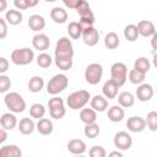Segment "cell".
<instances>
[{
  "instance_id": "cell-1",
  "label": "cell",
  "mask_w": 157,
  "mask_h": 157,
  "mask_svg": "<svg viewBox=\"0 0 157 157\" xmlns=\"http://www.w3.org/2000/svg\"><path fill=\"white\" fill-rule=\"evenodd\" d=\"M90 101H91L90 92L86 90H78V91H75L71 94H69V97L66 99V104L70 109L77 110V109H82Z\"/></svg>"
},
{
  "instance_id": "cell-2",
  "label": "cell",
  "mask_w": 157,
  "mask_h": 157,
  "mask_svg": "<svg viewBox=\"0 0 157 157\" xmlns=\"http://www.w3.org/2000/svg\"><path fill=\"white\" fill-rule=\"evenodd\" d=\"M4 103L12 113H22L26 109V101L17 92H9L4 96Z\"/></svg>"
},
{
  "instance_id": "cell-3",
  "label": "cell",
  "mask_w": 157,
  "mask_h": 157,
  "mask_svg": "<svg viewBox=\"0 0 157 157\" xmlns=\"http://www.w3.org/2000/svg\"><path fill=\"white\" fill-rule=\"evenodd\" d=\"M54 55L56 59H72L74 58V47L72 42L67 37H61L58 39Z\"/></svg>"
},
{
  "instance_id": "cell-4",
  "label": "cell",
  "mask_w": 157,
  "mask_h": 157,
  "mask_svg": "<svg viewBox=\"0 0 157 157\" xmlns=\"http://www.w3.org/2000/svg\"><path fill=\"white\" fill-rule=\"evenodd\" d=\"M69 85V78L64 74H56L54 75L47 83V92L52 96H56L61 93Z\"/></svg>"
},
{
  "instance_id": "cell-5",
  "label": "cell",
  "mask_w": 157,
  "mask_h": 157,
  "mask_svg": "<svg viewBox=\"0 0 157 157\" xmlns=\"http://www.w3.org/2000/svg\"><path fill=\"white\" fill-rule=\"evenodd\" d=\"M10 59L15 65L25 66V65L31 64L34 60V53L29 48H20V49L12 50Z\"/></svg>"
},
{
  "instance_id": "cell-6",
  "label": "cell",
  "mask_w": 157,
  "mask_h": 157,
  "mask_svg": "<svg viewBox=\"0 0 157 157\" xmlns=\"http://www.w3.org/2000/svg\"><path fill=\"white\" fill-rule=\"evenodd\" d=\"M76 12H77L78 16H80V21H78V22L81 23V26H82L83 29H85V28H88V27H91V26H93V23H94V15H93V12H92V10H91L90 4H88L86 0H83V1L77 6Z\"/></svg>"
},
{
  "instance_id": "cell-7",
  "label": "cell",
  "mask_w": 157,
  "mask_h": 157,
  "mask_svg": "<svg viewBox=\"0 0 157 157\" xmlns=\"http://www.w3.org/2000/svg\"><path fill=\"white\" fill-rule=\"evenodd\" d=\"M110 78L119 86H124L128 80V67L124 63H114L110 66Z\"/></svg>"
},
{
  "instance_id": "cell-8",
  "label": "cell",
  "mask_w": 157,
  "mask_h": 157,
  "mask_svg": "<svg viewBox=\"0 0 157 157\" xmlns=\"http://www.w3.org/2000/svg\"><path fill=\"white\" fill-rule=\"evenodd\" d=\"M48 108H49V114L53 119H63L66 114V108H65V104H64V101L63 98L60 97H52L49 101H48Z\"/></svg>"
},
{
  "instance_id": "cell-9",
  "label": "cell",
  "mask_w": 157,
  "mask_h": 157,
  "mask_svg": "<svg viewBox=\"0 0 157 157\" xmlns=\"http://www.w3.org/2000/svg\"><path fill=\"white\" fill-rule=\"evenodd\" d=\"M103 76V66L98 63H92L87 65L85 70V80L90 85H97L101 82Z\"/></svg>"
},
{
  "instance_id": "cell-10",
  "label": "cell",
  "mask_w": 157,
  "mask_h": 157,
  "mask_svg": "<svg viewBox=\"0 0 157 157\" xmlns=\"http://www.w3.org/2000/svg\"><path fill=\"white\" fill-rule=\"evenodd\" d=\"M114 146L120 151H126L132 145V137L126 131H119L114 135Z\"/></svg>"
},
{
  "instance_id": "cell-11",
  "label": "cell",
  "mask_w": 157,
  "mask_h": 157,
  "mask_svg": "<svg viewBox=\"0 0 157 157\" xmlns=\"http://www.w3.org/2000/svg\"><path fill=\"white\" fill-rule=\"evenodd\" d=\"M153 93H155V90L153 87L150 85V83H140L136 88V92H135V96L136 98L140 101V102H148L152 97H153Z\"/></svg>"
},
{
  "instance_id": "cell-12",
  "label": "cell",
  "mask_w": 157,
  "mask_h": 157,
  "mask_svg": "<svg viewBox=\"0 0 157 157\" xmlns=\"http://www.w3.org/2000/svg\"><path fill=\"white\" fill-rule=\"evenodd\" d=\"M82 40L86 45L88 47H94L98 40H99V33H98V29H96L93 26L88 27V28H85L82 31Z\"/></svg>"
},
{
  "instance_id": "cell-13",
  "label": "cell",
  "mask_w": 157,
  "mask_h": 157,
  "mask_svg": "<svg viewBox=\"0 0 157 157\" xmlns=\"http://www.w3.org/2000/svg\"><path fill=\"white\" fill-rule=\"evenodd\" d=\"M146 126H147L146 125V119H144L141 117L134 115V117L128 118L126 128L131 132H142L146 129Z\"/></svg>"
},
{
  "instance_id": "cell-14",
  "label": "cell",
  "mask_w": 157,
  "mask_h": 157,
  "mask_svg": "<svg viewBox=\"0 0 157 157\" xmlns=\"http://www.w3.org/2000/svg\"><path fill=\"white\" fill-rule=\"evenodd\" d=\"M32 45L38 52H45L50 45V39H49V37L47 34L38 32L32 38Z\"/></svg>"
},
{
  "instance_id": "cell-15",
  "label": "cell",
  "mask_w": 157,
  "mask_h": 157,
  "mask_svg": "<svg viewBox=\"0 0 157 157\" xmlns=\"http://www.w3.org/2000/svg\"><path fill=\"white\" fill-rule=\"evenodd\" d=\"M136 26H137V29H139V34L145 37V38L152 37L156 33V28H155L153 22H151L148 20H141Z\"/></svg>"
},
{
  "instance_id": "cell-16",
  "label": "cell",
  "mask_w": 157,
  "mask_h": 157,
  "mask_svg": "<svg viewBox=\"0 0 157 157\" xmlns=\"http://www.w3.org/2000/svg\"><path fill=\"white\" fill-rule=\"evenodd\" d=\"M0 125L1 128L6 129V130H12L18 125L17 118L15 115V113L9 112V113H4L0 118Z\"/></svg>"
},
{
  "instance_id": "cell-17",
  "label": "cell",
  "mask_w": 157,
  "mask_h": 157,
  "mask_svg": "<svg viewBox=\"0 0 157 157\" xmlns=\"http://www.w3.org/2000/svg\"><path fill=\"white\" fill-rule=\"evenodd\" d=\"M67 150L72 155H83L87 150V146L81 139H72L67 142Z\"/></svg>"
},
{
  "instance_id": "cell-18",
  "label": "cell",
  "mask_w": 157,
  "mask_h": 157,
  "mask_svg": "<svg viewBox=\"0 0 157 157\" xmlns=\"http://www.w3.org/2000/svg\"><path fill=\"white\" fill-rule=\"evenodd\" d=\"M28 27L33 32H37V33L40 32L45 27V20H44V17L42 15H39V13H34V15L29 16V18H28Z\"/></svg>"
},
{
  "instance_id": "cell-19",
  "label": "cell",
  "mask_w": 157,
  "mask_h": 157,
  "mask_svg": "<svg viewBox=\"0 0 157 157\" xmlns=\"http://www.w3.org/2000/svg\"><path fill=\"white\" fill-rule=\"evenodd\" d=\"M118 90H119V86L110 78V80H108V81L104 82V85L102 87V93H103V96L105 98L114 99L118 96Z\"/></svg>"
},
{
  "instance_id": "cell-20",
  "label": "cell",
  "mask_w": 157,
  "mask_h": 157,
  "mask_svg": "<svg viewBox=\"0 0 157 157\" xmlns=\"http://www.w3.org/2000/svg\"><path fill=\"white\" fill-rule=\"evenodd\" d=\"M90 104L96 112H104L108 109V98H105L103 94H96L91 98Z\"/></svg>"
},
{
  "instance_id": "cell-21",
  "label": "cell",
  "mask_w": 157,
  "mask_h": 157,
  "mask_svg": "<svg viewBox=\"0 0 157 157\" xmlns=\"http://www.w3.org/2000/svg\"><path fill=\"white\" fill-rule=\"evenodd\" d=\"M17 129L22 135H31L36 129V123L33 121L32 117L31 118H22L18 121Z\"/></svg>"
},
{
  "instance_id": "cell-22",
  "label": "cell",
  "mask_w": 157,
  "mask_h": 157,
  "mask_svg": "<svg viewBox=\"0 0 157 157\" xmlns=\"http://www.w3.org/2000/svg\"><path fill=\"white\" fill-rule=\"evenodd\" d=\"M36 129L42 135H50L53 132V130H54V126H53V123H52L50 119L40 118V119H38V121L36 124Z\"/></svg>"
},
{
  "instance_id": "cell-23",
  "label": "cell",
  "mask_w": 157,
  "mask_h": 157,
  "mask_svg": "<svg viewBox=\"0 0 157 157\" xmlns=\"http://www.w3.org/2000/svg\"><path fill=\"white\" fill-rule=\"evenodd\" d=\"M108 119L113 123H119L125 117V112L121 105H112L108 108Z\"/></svg>"
},
{
  "instance_id": "cell-24",
  "label": "cell",
  "mask_w": 157,
  "mask_h": 157,
  "mask_svg": "<svg viewBox=\"0 0 157 157\" xmlns=\"http://www.w3.org/2000/svg\"><path fill=\"white\" fill-rule=\"evenodd\" d=\"M50 18L59 25H63L67 21V12L63 7H53L50 10Z\"/></svg>"
},
{
  "instance_id": "cell-25",
  "label": "cell",
  "mask_w": 157,
  "mask_h": 157,
  "mask_svg": "<svg viewBox=\"0 0 157 157\" xmlns=\"http://www.w3.org/2000/svg\"><path fill=\"white\" fill-rule=\"evenodd\" d=\"M5 20L9 25L11 26H17L22 22L23 20V15L21 11H18L17 9L16 10H7L6 13H5Z\"/></svg>"
},
{
  "instance_id": "cell-26",
  "label": "cell",
  "mask_w": 157,
  "mask_h": 157,
  "mask_svg": "<svg viewBox=\"0 0 157 157\" xmlns=\"http://www.w3.org/2000/svg\"><path fill=\"white\" fill-rule=\"evenodd\" d=\"M118 103L123 108H130L135 103V96L129 91H124L118 94Z\"/></svg>"
},
{
  "instance_id": "cell-27",
  "label": "cell",
  "mask_w": 157,
  "mask_h": 157,
  "mask_svg": "<svg viewBox=\"0 0 157 157\" xmlns=\"http://www.w3.org/2000/svg\"><path fill=\"white\" fill-rule=\"evenodd\" d=\"M80 120L83 124L96 123L97 120V112L93 108H82L80 112Z\"/></svg>"
},
{
  "instance_id": "cell-28",
  "label": "cell",
  "mask_w": 157,
  "mask_h": 157,
  "mask_svg": "<svg viewBox=\"0 0 157 157\" xmlns=\"http://www.w3.org/2000/svg\"><path fill=\"white\" fill-rule=\"evenodd\" d=\"M22 151L16 145H5L0 148V157H21Z\"/></svg>"
},
{
  "instance_id": "cell-29",
  "label": "cell",
  "mask_w": 157,
  "mask_h": 157,
  "mask_svg": "<svg viewBox=\"0 0 157 157\" xmlns=\"http://www.w3.org/2000/svg\"><path fill=\"white\" fill-rule=\"evenodd\" d=\"M82 31H83V28H82V26H81L80 22L72 21V22H70L69 26H67V33H69L70 38H72V39H78V38H81V37H82Z\"/></svg>"
},
{
  "instance_id": "cell-30",
  "label": "cell",
  "mask_w": 157,
  "mask_h": 157,
  "mask_svg": "<svg viewBox=\"0 0 157 157\" xmlns=\"http://www.w3.org/2000/svg\"><path fill=\"white\" fill-rule=\"evenodd\" d=\"M44 87V80L42 76H33L28 81V90L33 93H38Z\"/></svg>"
},
{
  "instance_id": "cell-31",
  "label": "cell",
  "mask_w": 157,
  "mask_h": 157,
  "mask_svg": "<svg viewBox=\"0 0 157 157\" xmlns=\"http://www.w3.org/2000/svg\"><path fill=\"white\" fill-rule=\"evenodd\" d=\"M120 44L119 36L115 32H108L104 37V45L108 49H117Z\"/></svg>"
},
{
  "instance_id": "cell-32",
  "label": "cell",
  "mask_w": 157,
  "mask_h": 157,
  "mask_svg": "<svg viewBox=\"0 0 157 157\" xmlns=\"http://www.w3.org/2000/svg\"><path fill=\"white\" fill-rule=\"evenodd\" d=\"M139 36L140 34H139V29H137V26L136 25L130 23V25L125 26V28H124V37H125L126 40L135 42L139 38Z\"/></svg>"
},
{
  "instance_id": "cell-33",
  "label": "cell",
  "mask_w": 157,
  "mask_h": 157,
  "mask_svg": "<svg viewBox=\"0 0 157 157\" xmlns=\"http://www.w3.org/2000/svg\"><path fill=\"white\" fill-rule=\"evenodd\" d=\"M128 77H129V81H130L132 85H140V83H142V82L145 81L146 72H142V71H140V70H137V69L134 67L132 70L129 71Z\"/></svg>"
},
{
  "instance_id": "cell-34",
  "label": "cell",
  "mask_w": 157,
  "mask_h": 157,
  "mask_svg": "<svg viewBox=\"0 0 157 157\" xmlns=\"http://www.w3.org/2000/svg\"><path fill=\"white\" fill-rule=\"evenodd\" d=\"M101 132L99 125L97 123H91V124H85V129H83V134L88 139H96Z\"/></svg>"
},
{
  "instance_id": "cell-35",
  "label": "cell",
  "mask_w": 157,
  "mask_h": 157,
  "mask_svg": "<svg viewBox=\"0 0 157 157\" xmlns=\"http://www.w3.org/2000/svg\"><path fill=\"white\" fill-rule=\"evenodd\" d=\"M134 67L147 74L150 71V69H151V61L146 56H140L134 61Z\"/></svg>"
},
{
  "instance_id": "cell-36",
  "label": "cell",
  "mask_w": 157,
  "mask_h": 157,
  "mask_svg": "<svg viewBox=\"0 0 157 157\" xmlns=\"http://www.w3.org/2000/svg\"><path fill=\"white\" fill-rule=\"evenodd\" d=\"M45 114V107L40 103H33L29 108V115L33 119H40Z\"/></svg>"
},
{
  "instance_id": "cell-37",
  "label": "cell",
  "mask_w": 157,
  "mask_h": 157,
  "mask_svg": "<svg viewBox=\"0 0 157 157\" xmlns=\"http://www.w3.org/2000/svg\"><path fill=\"white\" fill-rule=\"evenodd\" d=\"M36 61H37V65H38L39 67H42V69H47V67H49V66L52 65L53 59H52V56H50L49 54L42 52V53L36 58Z\"/></svg>"
},
{
  "instance_id": "cell-38",
  "label": "cell",
  "mask_w": 157,
  "mask_h": 157,
  "mask_svg": "<svg viewBox=\"0 0 157 157\" xmlns=\"http://www.w3.org/2000/svg\"><path fill=\"white\" fill-rule=\"evenodd\" d=\"M146 125L151 131H157V112L156 110H152V112L147 113Z\"/></svg>"
},
{
  "instance_id": "cell-39",
  "label": "cell",
  "mask_w": 157,
  "mask_h": 157,
  "mask_svg": "<svg viewBox=\"0 0 157 157\" xmlns=\"http://www.w3.org/2000/svg\"><path fill=\"white\" fill-rule=\"evenodd\" d=\"M54 61H55V65L60 70H64V71L70 70L72 67V65H74L72 59H56V58H54Z\"/></svg>"
},
{
  "instance_id": "cell-40",
  "label": "cell",
  "mask_w": 157,
  "mask_h": 157,
  "mask_svg": "<svg viewBox=\"0 0 157 157\" xmlns=\"http://www.w3.org/2000/svg\"><path fill=\"white\" fill-rule=\"evenodd\" d=\"M11 87V80L9 76H6L5 74L0 75V92L1 93H6Z\"/></svg>"
},
{
  "instance_id": "cell-41",
  "label": "cell",
  "mask_w": 157,
  "mask_h": 157,
  "mask_svg": "<svg viewBox=\"0 0 157 157\" xmlns=\"http://www.w3.org/2000/svg\"><path fill=\"white\" fill-rule=\"evenodd\" d=\"M88 153H90L91 157H105V155H107L104 147H102V146H93V147H91Z\"/></svg>"
},
{
  "instance_id": "cell-42",
  "label": "cell",
  "mask_w": 157,
  "mask_h": 157,
  "mask_svg": "<svg viewBox=\"0 0 157 157\" xmlns=\"http://www.w3.org/2000/svg\"><path fill=\"white\" fill-rule=\"evenodd\" d=\"M13 6L17 10H27L31 7L28 0H13Z\"/></svg>"
},
{
  "instance_id": "cell-43",
  "label": "cell",
  "mask_w": 157,
  "mask_h": 157,
  "mask_svg": "<svg viewBox=\"0 0 157 157\" xmlns=\"http://www.w3.org/2000/svg\"><path fill=\"white\" fill-rule=\"evenodd\" d=\"M7 34V22L5 17H0V39H4Z\"/></svg>"
},
{
  "instance_id": "cell-44",
  "label": "cell",
  "mask_w": 157,
  "mask_h": 157,
  "mask_svg": "<svg viewBox=\"0 0 157 157\" xmlns=\"http://www.w3.org/2000/svg\"><path fill=\"white\" fill-rule=\"evenodd\" d=\"M63 4L67 7V9H71V10H76L77 6L83 1V0H61Z\"/></svg>"
},
{
  "instance_id": "cell-45",
  "label": "cell",
  "mask_w": 157,
  "mask_h": 157,
  "mask_svg": "<svg viewBox=\"0 0 157 157\" xmlns=\"http://www.w3.org/2000/svg\"><path fill=\"white\" fill-rule=\"evenodd\" d=\"M9 70V60L5 56L0 58V74H5Z\"/></svg>"
},
{
  "instance_id": "cell-46",
  "label": "cell",
  "mask_w": 157,
  "mask_h": 157,
  "mask_svg": "<svg viewBox=\"0 0 157 157\" xmlns=\"http://www.w3.org/2000/svg\"><path fill=\"white\" fill-rule=\"evenodd\" d=\"M7 139V132H6V129L1 128L0 129V144H4Z\"/></svg>"
},
{
  "instance_id": "cell-47",
  "label": "cell",
  "mask_w": 157,
  "mask_h": 157,
  "mask_svg": "<svg viewBox=\"0 0 157 157\" xmlns=\"http://www.w3.org/2000/svg\"><path fill=\"white\" fill-rule=\"evenodd\" d=\"M151 47H152L153 50L157 52V32L151 37Z\"/></svg>"
},
{
  "instance_id": "cell-48",
  "label": "cell",
  "mask_w": 157,
  "mask_h": 157,
  "mask_svg": "<svg viewBox=\"0 0 157 157\" xmlns=\"http://www.w3.org/2000/svg\"><path fill=\"white\" fill-rule=\"evenodd\" d=\"M6 6H7L6 0H0V12H4L6 10Z\"/></svg>"
},
{
  "instance_id": "cell-49",
  "label": "cell",
  "mask_w": 157,
  "mask_h": 157,
  "mask_svg": "<svg viewBox=\"0 0 157 157\" xmlns=\"http://www.w3.org/2000/svg\"><path fill=\"white\" fill-rule=\"evenodd\" d=\"M109 156L110 157H123V153L120 151H113V152L109 153Z\"/></svg>"
},
{
  "instance_id": "cell-50",
  "label": "cell",
  "mask_w": 157,
  "mask_h": 157,
  "mask_svg": "<svg viewBox=\"0 0 157 157\" xmlns=\"http://www.w3.org/2000/svg\"><path fill=\"white\" fill-rule=\"evenodd\" d=\"M28 1H29V6H31V7H34V6L38 5V1H39V0H28Z\"/></svg>"
},
{
  "instance_id": "cell-51",
  "label": "cell",
  "mask_w": 157,
  "mask_h": 157,
  "mask_svg": "<svg viewBox=\"0 0 157 157\" xmlns=\"http://www.w3.org/2000/svg\"><path fill=\"white\" fill-rule=\"evenodd\" d=\"M152 64H153V66L157 69V53L153 55V59H152Z\"/></svg>"
},
{
  "instance_id": "cell-52",
  "label": "cell",
  "mask_w": 157,
  "mask_h": 157,
  "mask_svg": "<svg viewBox=\"0 0 157 157\" xmlns=\"http://www.w3.org/2000/svg\"><path fill=\"white\" fill-rule=\"evenodd\" d=\"M44 1H47V2H54V1H56V0H44Z\"/></svg>"
},
{
  "instance_id": "cell-53",
  "label": "cell",
  "mask_w": 157,
  "mask_h": 157,
  "mask_svg": "<svg viewBox=\"0 0 157 157\" xmlns=\"http://www.w3.org/2000/svg\"><path fill=\"white\" fill-rule=\"evenodd\" d=\"M156 93H157V87H156Z\"/></svg>"
}]
</instances>
